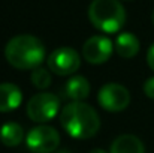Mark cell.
Wrapping results in <instances>:
<instances>
[{"instance_id": "obj_8", "label": "cell", "mask_w": 154, "mask_h": 153, "mask_svg": "<svg viewBox=\"0 0 154 153\" xmlns=\"http://www.w3.org/2000/svg\"><path fill=\"white\" fill-rule=\"evenodd\" d=\"M114 50V45L109 38L106 36H91L82 45V57L91 65H102L105 63Z\"/></svg>"}, {"instance_id": "obj_1", "label": "cell", "mask_w": 154, "mask_h": 153, "mask_svg": "<svg viewBox=\"0 0 154 153\" xmlns=\"http://www.w3.org/2000/svg\"><path fill=\"white\" fill-rule=\"evenodd\" d=\"M63 129L73 138L87 140L94 137L100 129L97 111L85 102H70L60 113Z\"/></svg>"}, {"instance_id": "obj_5", "label": "cell", "mask_w": 154, "mask_h": 153, "mask_svg": "<svg viewBox=\"0 0 154 153\" xmlns=\"http://www.w3.org/2000/svg\"><path fill=\"white\" fill-rule=\"evenodd\" d=\"M60 144V134L47 125H39L26 137V146L32 153H54Z\"/></svg>"}, {"instance_id": "obj_7", "label": "cell", "mask_w": 154, "mask_h": 153, "mask_svg": "<svg viewBox=\"0 0 154 153\" xmlns=\"http://www.w3.org/2000/svg\"><path fill=\"white\" fill-rule=\"evenodd\" d=\"M81 66L79 54L70 47H60L48 57V68L57 75H72Z\"/></svg>"}, {"instance_id": "obj_12", "label": "cell", "mask_w": 154, "mask_h": 153, "mask_svg": "<svg viewBox=\"0 0 154 153\" xmlns=\"http://www.w3.org/2000/svg\"><path fill=\"white\" fill-rule=\"evenodd\" d=\"M115 50L117 54L123 59H132L139 51V39L129 32L120 33L115 39Z\"/></svg>"}, {"instance_id": "obj_11", "label": "cell", "mask_w": 154, "mask_h": 153, "mask_svg": "<svg viewBox=\"0 0 154 153\" xmlns=\"http://www.w3.org/2000/svg\"><path fill=\"white\" fill-rule=\"evenodd\" d=\"M111 153H145V147L138 137L124 134L114 140Z\"/></svg>"}, {"instance_id": "obj_17", "label": "cell", "mask_w": 154, "mask_h": 153, "mask_svg": "<svg viewBox=\"0 0 154 153\" xmlns=\"http://www.w3.org/2000/svg\"><path fill=\"white\" fill-rule=\"evenodd\" d=\"M90 153H106L105 150H102V149H94V150H91Z\"/></svg>"}, {"instance_id": "obj_6", "label": "cell", "mask_w": 154, "mask_h": 153, "mask_svg": "<svg viewBox=\"0 0 154 153\" xmlns=\"http://www.w3.org/2000/svg\"><path fill=\"white\" fill-rule=\"evenodd\" d=\"M97 102L103 110L111 113L123 111L130 104V93L129 90L118 84V83H108L100 87L97 93Z\"/></svg>"}, {"instance_id": "obj_14", "label": "cell", "mask_w": 154, "mask_h": 153, "mask_svg": "<svg viewBox=\"0 0 154 153\" xmlns=\"http://www.w3.org/2000/svg\"><path fill=\"white\" fill-rule=\"evenodd\" d=\"M30 78H32V83H33V86L36 89H47V87H50V84H51V81H52L50 71L45 69V68H42V66L33 69Z\"/></svg>"}, {"instance_id": "obj_18", "label": "cell", "mask_w": 154, "mask_h": 153, "mask_svg": "<svg viewBox=\"0 0 154 153\" xmlns=\"http://www.w3.org/2000/svg\"><path fill=\"white\" fill-rule=\"evenodd\" d=\"M55 153H72V152L67 150V149H63V150H58V152H55Z\"/></svg>"}, {"instance_id": "obj_2", "label": "cell", "mask_w": 154, "mask_h": 153, "mask_svg": "<svg viewBox=\"0 0 154 153\" xmlns=\"http://www.w3.org/2000/svg\"><path fill=\"white\" fill-rule=\"evenodd\" d=\"M5 57L17 69H36L45 59L44 44L32 35H18L5 47Z\"/></svg>"}, {"instance_id": "obj_15", "label": "cell", "mask_w": 154, "mask_h": 153, "mask_svg": "<svg viewBox=\"0 0 154 153\" xmlns=\"http://www.w3.org/2000/svg\"><path fill=\"white\" fill-rule=\"evenodd\" d=\"M144 93H145L148 98L154 99V77L148 78V80L144 83Z\"/></svg>"}, {"instance_id": "obj_19", "label": "cell", "mask_w": 154, "mask_h": 153, "mask_svg": "<svg viewBox=\"0 0 154 153\" xmlns=\"http://www.w3.org/2000/svg\"><path fill=\"white\" fill-rule=\"evenodd\" d=\"M151 21H153V24H154V11H153V14H151Z\"/></svg>"}, {"instance_id": "obj_9", "label": "cell", "mask_w": 154, "mask_h": 153, "mask_svg": "<svg viewBox=\"0 0 154 153\" xmlns=\"http://www.w3.org/2000/svg\"><path fill=\"white\" fill-rule=\"evenodd\" d=\"M64 96L72 102H82L90 93V84L88 80L82 75H73L67 80V83L63 87Z\"/></svg>"}, {"instance_id": "obj_10", "label": "cell", "mask_w": 154, "mask_h": 153, "mask_svg": "<svg viewBox=\"0 0 154 153\" xmlns=\"http://www.w3.org/2000/svg\"><path fill=\"white\" fill-rule=\"evenodd\" d=\"M23 102L21 90L11 83L0 84V113H9L17 110Z\"/></svg>"}, {"instance_id": "obj_4", "label": "cell", "mask_w": 154, "mask_h": 153, "mask_svg": "<svg viewBox=\"0 0 154 153\" xmlns=\"http://www.w3.org/2000/svg\"><path fill=\"white\" fill-rule=\"evenodd\" d=\"M60 110V99L48 92L38 93L27 102V116L38 123H47L52 120Z\"/></svg>"}, {"instance_id": "obj_16", "label": "cell", "mask_w": 154, "mask_h": 153, "mask_svg": "<svg viewBox=\"0 0 154 153\" xmlns=\"http://www.w3.org/2000/svg\"><path fill=\"white\" fill-rule=\"evenodd\" d=\"M147 63L151 68V71H154V44L147 51Z\"/></svg>"}, {"instance_id": "obj_13", "label": "cell", "mask_w": 154, "mask_h": 153, "mask_svg": "<svg viewBox=\"0 0 154 153\" xmlns=\"http://www.w3.org/2000/svg\"><path fill=\"white\" fill-rule=\"evenodd\" d=\"M24 140V129L15 122L5 123L0 128V141L8 147H17Z\"/></svg>"}, {"instance_id": "obj_3", "label": "cell", "mask_w": 154, "mask_h": 153, "mask_svg": "<svg viewBox=\"0 0 154 153\" xmlns=\"http://www.w3.org/2000/svg\"><path fill=\"white\" fill-rule=\"evenodd\" d=\"M91 24L103 33H117L126 21V11L118 0H93L88 8Z\"/></svg>"}]
</instances>
